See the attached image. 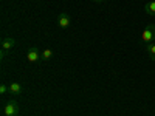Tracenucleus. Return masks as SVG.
Wrapping results in <instances>:
<instances>
[{
    "label": "nucleus",
    "instance_id": "1a4fd4ad",
    "mask_svg": "<svg viewBox=\"0 0 155 116\" xmlns=\"http://www.w3.org/2000/svg\"><path fill=\"white\" fill-rule=\"evenodd\" d=\"M53 50H50V48H45L42 51V54H41V60H50L51 57H53Z\"/></svg>",
    "mask_w": 155,
    "mask_h": 116
},
{
    "label": "nucleus",
    "instance_id": "9b49d317",
    "mask_svg": "<svg viewBox=\"0 0 155 116\" xmlns=\"http://www.w3.org/2000/svg\"><path fill=\"white\" fill-rule=\"evenodd\" d=\"M5 54H6V51H5V50H2V51H0V57H2V59L5 57Z\"/></svg>",
    "mask_w": 155,
    "mask_h": 116
},
{
    "label": "nucleus",
    "instance_id": "0eeeda50",
    "mask_svg": "<svg viewBox=\"0 0 155 116\" xmlns=\"http://www.w3.org/2000/svg\"><path fill=\"white\" fill-rule=\"evenodd\" d=\"M22 90H23L22 85L17 84V82H11L9 84V93H12V95H20Z\"/></svg>",
    "mask_w": 155,
    "mask_h": 116
},
{
    "label": "nucleus",
    "instance_id": "6e6552de",
    "mask_svg": "<svg viewBox=\"0 0 155 116\" xmlns=\"http://www.w3.org/2000/svg\"><path fill=\"white\" fill-rule=\"evenodd\" d=\"M146 53L149 54L150 60H155V42H150L146 45Z\"/></svg>",
    "mask_w": 155,
    "mask_h": 116
},
{
    "label": "nucleus",
    "instance_id": "f257e3e1",
    "mask_svg": "<svg viewBox=\"0 0 155 116\" xmlns=\"http://www.w3.org/2000/svg\"><path fill=\"white\" fill-rule=\"evenodd\" d=\"M141 42L143 44H150V42H155V25L153 23H147L146 28L141 34Z\"/></svg>",
    "mask_w": 155,
    "mask_h": 116
},
{
    "label": "nucleus",
    "instance_id": "7ed1b4c3",
    "mask_svg": "<svg viewBox=\"0 0 155 116\" xmlns=\"http://www.w3.org/2000/svg\"><path fill=\"white\" fill-rule=\"evenodd\" d=\"M70 23H71V17L68 12H61V14L58 16V27L62 28V30H65L70 27Z\"/></svg>",
    "mask_w": 155,
    "mask_h": 116
},
{
    "label": "nucleus",
    "instance_id": "20e7f679",
    "mask_svg": "<svg viewBox=\"0 0 155 116\" xmlns=\"http://www.w3.org/2000/svg\"><path fill=\"white\" fill-rule=\"evenodd\" d=\"M27 59H28V62H31V63L41 60V53H39V48H37V47H31V48L28 50Z\"/></svg>",
    "mask_w": 155,
    "mask_h": 116
},
{
    "label": "nucleus",
    "instance_id": "9d476101",
    "mask_svg": "<svg viewBox=\"0 0 155 116\" xmlns=\"http://www.w3.org/2000/svg\"><path fill=\"white\" fill-rule=\"evenodd\" d=\"M8 92H9V85H6V84L0 85V95H5V93H8Z\"/></svg>",
    "mask_w": 155,
    "mask_h": 116
},
{
    "label": "nucleus",
    "instance_id": "39448f33",
    "mask_svg": "<svg viewBox=\"0 0 155 116\" xmlns=\"http://www.w3.org/2000/svg\"><path fill=\"white\" fill-rule=\"evenodd\" d=\"M14 44H16V40L12 37H9V36H5L3 39H2V50H5V51H8V50H11L12 47H14Z\"/></svg>",
    "mask_w": 155,
    "mask_h": 116
},
{
    "label": "nucleus",
    "instance_id": "f03ea898",
    "mask_svg": "<svg viewBox=\"0 0 155 116\" xmlns=\"http://www.w3.org/2000/svg\"><path fill=\"white\" fill-rule=\"evenodd\" d=\"M3 114L5 116H17L19 114V104H17V101L9 99L6 102L5 108H3Z\"/></svg>",
    "mask_w": 155,
    "mask_h": 116
},
{
    "label": "nucleus",
    "instance_id": "f8f14e48",
    "mask_svg": "<svg viewBox=\"0 0 155 116\" xmlns=\"http://www.w3.org/2000/svg\"><path fill=\"white\" fill-rule=\"evenodd\" d=\"M93 2H95V3H102L104 0H93Z\"/></svg>",
    "mask_w": 155,
    "mask_h": 116
},
{
    "label": "nucleus",
    "instance_id": "423d86ee",
    "mask_svg": "<svg viewBox=\"0 0 155 116\" xmlns=\"http://www.w3.org/2000/svg\"><path fill=\"white\" fill-rule=\"evenodd\" d=\"M144 12L147 16H155V0H149L144 5Z\"/></svg>",
    "mask_w": 155,
    "mask_h": 116
}]
</instances>
